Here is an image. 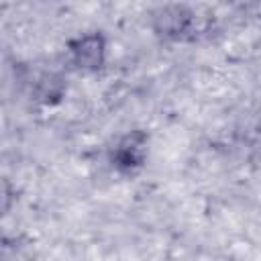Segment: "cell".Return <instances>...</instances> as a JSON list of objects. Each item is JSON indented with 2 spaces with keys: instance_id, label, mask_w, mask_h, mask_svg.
<instances>
[{
  "instance_id": "3957f363",
  "label": "cell",
  "mask_w": 261,
  "mask_h": 261,
  "mask_svg": "<svg viewBox=\"0 0 261 261\" xmlns=\"http://www.w3.org/2000/svg\"><path fill=\"white\" fill-rule=\"evenodd\" d=\"M73 61L84 69H96L104 61V39L100 35H84L71 43Z\"/></svg>"
},
{
  "instance_id": "6da1fadb",
  "label": "cell",
  "mask_w": 261,
  "mask_h": 261,
  "mask_svg": "<svg viewBox=\"0 0 261 261\" xmlns=\"http://www.w3.org/2000/svg\"><path fill=\"white\" fill-rule=\"evenodd\" d=\"M145 143H147V137L143 133H133V135H126L114 155H112V163L116 169L120 171H135L143 165V159H145Z\"/></svg>"
},
{
  "instance_id": "7a4b0ae2",
  "label": "cell",
  "mask_w": 261,
  "mask_h": 261,
  "mask_svg": "<svg viewBox=\"0 0 261 261\" xmlns=\"http://www.w3.org/2000/svg\"><path fill=\"white\" fill-rule=\"evenodd\" d=\"M192 10L186 6H163L155 12V29L161 35H169V37H179L181 33H186L190 29L192 22Z\"/></svg>"
}]
</instances>
